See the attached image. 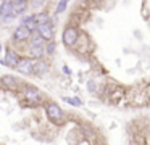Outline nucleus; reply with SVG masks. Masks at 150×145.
Returning a JSON list of instances; mask_svg holds the SVG:
<instances>
[{
	"label": "nucleus",
	"mask_w": 150,
	"mask_h": 145,
	"mask_svg": "<svg viewBox=\"0 0 150 145\" xmlns=\"http://www.w3.org/2000/svg\"><path fill=\"white\" fill-rule=\"evenodd\" d=\"M45 113H47V116H49L50 121L55 122V124H63L65 119H66L63 110L60 108L57 103H53V102H50V103H47V105H45Z\"/></svg>",
	"instance_id": "obj_1"
},
{
	"label": "nucleus",
	"mask_w": 150,
	"mask_h": 145,
	"mask_svg": "<svg viewBox=\"0 0 150 145\" xmlns=\"http://www.w3.org/2000/svg\"><path fill=\"white\" fill-rule=\"evenodd\" d=\"M79 31H78V28L76 26H66L65 29H63V34H62V40H63V44L66 45V47H74L76 44H78V40H79Z\"/></svg>",
	"instance_id": "obj_2"
},
{
	"label": "nucleus",
	"mask_w": 150,
	"mask_h": 145,
	"mask_svg": "<svg viewBox=\"0 0 150 145\" xmlns=\"http://www.w3.org/2000/svg\"><path fill=\"white\" fill-rule=\"evenodd\" d=\"M15 69L20 74L31 76V74H34V60H31V58H20V61H18Z\"/></svg>",
	"instance_id": "obj_3"
},
{
	"label": "nucleus",
	"mask_w": 150,
	"mask_h": 145,
	"mask_svg": "<svg viewBox=\"0 0 150 145\" xmlns=\"http://www.w3.org/2000/svg\"><path fill=\"white\" fill-rule=\"evenodd\" d=\"M24 98H26V102H29L31 105H37V103L42 102V93H40V90L37 89V87H26L23 92Z\"/></svg>",
	"instance_id": "obj_4"
},
{
	"label": "nucleus",
	"mask_w": 150,
	"mask_h": 145,
	"mask_svg": "<svg viewBox=\"0 0 150 145\" xmlns=\"http://www.w3.org/2000/svg\"><path fill=\"white\" fill-rule=\"evenodd\" d=\"M31 35H33V32H31L24 24H20V26H16V29L13 31V40L20 42V44L21 42H29Z\"/></svg>",
	"instance_id": "obj_5"
},
{
	"label": "nucleus",
	"mask_w": 150,
	"mask_h": 145,
	"mask_svg": "<svg viewBox=\"0 0 150 145\" xmlns=\"http://www.w3.org/2000/svg\"><path fill=\"white\" fill-rule=\"evenodd\" d=\"M37 32H39V34L42 35V37L45 39L47 42H49V40H53V23H52V19L37 26Z\"/></svg>",
	"instance_id": "obj_6"
},
{
	"label": "nucleus",
	"mask_w": 150,
	"mask_h": 145,
	"mask_svg": "<svg viewBox=\"0 0 150 145\" xmlns=\"http://www.w3.org/2000/svg\"><path fill=\"white\" fill-rule=\"evenodd\" d=\"M50 69V64L49 61H45L44 58H36L34 60V74L36 76H44V74H47Z\"/></svg>",
	"instance_id": "obj_7"
},
{
	"label": "nucleus",
	"mask_w": 150,
	"mask_h": 145,
	"mask_svg": "<svg viewBox=\"0 0 150 145\" xmlns=\"http://www.w3.org/2000/svg\"><path fill=\"white\" fill-rule=\"evenodd\" d=\"M5 66L8 68H16L18 61H20V57H18V53L15 50H11V48H8L7 52H5Z\"/></svg>",
	"instance_id": "obj_8"
},
{
	"label": "nucleus",
	"mask_w": 150,
	"mask_h": 145,
	"mask_svg": "<svg viewBox=\"0 0 150 145\" xmlns=\"http://www.w3.org/2000/svg\"><path fill=\"white\" fill-rule=\"evenodd\" d=\"M13 13V5H11L10 0H4L2 2V5H0V21H4L8 18V16Z\"/></svg>",
	"instance_id": "obj_9"
},
{
	"label": "nucleus",
	"mask_w": 150,
	"mask_h": 145,
	"mask_svg": "<svg viewBox=\"0 0 150 145\" xmlns=\"http://www.w3.org/2000/svg\"><path fill=\"white\" fill-rule=\"evenodd\" d=\"M2 84H4L8 90H18V87H20V81L13 76H4L2 77Z\"/></svg>",
	"instance_id": "obj_10"
},
{
	"label": "nucleus",
	"mask_w": 150,
	"mask_h": 145,
	"mask_svg": "<svg viewBox=\"0 0 150 145\" xmlns=\"http://www.w3.org/2000/svg\"><path fill=\"white\" fill-rule=\"evenodd\" d=\"M21 24H24L31 32L37 31V21H36V15H29V16H23L21 19Z\"/></svg>",
	"instance_id": "obj_11"
},
{
	"label": "nucleus",
	"mask_w": 150,
	"mask_h": 145,
	"mask_svg": "<svg viewBox=\"0 0 150 145\" xmlns=\"http://www.w3.org/2000/svg\"><path fill=\"white\" fill-rule=\"evenodd\" d=\"M29 53L33 58H44L45 45H29Z\"/></svg>",
	"instance_id": "obj_12"
},
{
	"label": "nucleus",
	"mask_w": 150,
	"mask_h": 145,
	"mask_svg": "<svg viewBox=\"0 0 150 145\" xmlns=\"http://www.w3.org/2000/svg\"><path fill=\"white\" fill-rule=\"evenodd\" d=\"M28 6H29V2H20V3H15L13 5V13H16L18 16L26 13Z\"/></svg>",
	"instance_id": "obj_13"
},
{
	"label": "nucleus",
	"mask_w": 150,
	"mask_h": 145,
	"mask_svg": "<svg viewBox=\"0 0 150 145\" xmlns=\"http://www.w3.org/2000/svg\"><path fill=\"white\" fill-rule=\"evenodd\" d=\"M55 50H57V44H55V40H49V42L45 44V55L52 57V55L55 53Z\"/></svg>",
	"instance_id": "obj_14"
},
{
	"label": "nucleus",
	"mask_w": 150,
	"mask_h": 145,
	"mask_svg": "<svg viewBox=\"0 0 150 145\" xmlns=\"http://www.w3.org/2000/svg\"><path fill=\"white\" fill-rule=\"evenodd\" d=\"M36 15V21H37V26L42 24V23H47L50 21V16L47 15V13H34Z\"/></svg>",
	"instance_id": "obj_15"
},
{
	"label": "nucleus",
	"mask_w": 150,
	"mask_h": 145,
	"mask_svg": "<svg viewBox=\"0 0 150 145\" xmlns=\"http://www.w3.org/2000/svg\"><path fill=\"white\" fill-rule=\"evenodd\" d=\"M66 6H68V0H60V2L57 3V10H55V13H57V15H62V13H65Z\"/></svg>",
	"instance_id": "obj_16"
},
{
	"label": "nucleus",
	"mask_w": 150,
	"mask_h": 145,
	"mask_svg": "<svg viewBox=\"0 0 150 145\" xmlns=\"http://www.w3.org/2000/svg\"><path fill=\"white\" fill-rule=\"evenodd\" d=\"M63 100H65V102H68L69 105H73V106H81L82 105V102H81V98H79V97H63Z\"/></svg>",
	"instance_id": "obj_17"
},
{
	"label": "nucleus",
	"mask_w": 150,
	"mask_h": 145,
	"mask_svg": "<svg viewBox=\"0 0 150 145\" xmlns=\"http://www.w3.org/2000/svg\"><path fill=\"white\" fill-rule=\"evenodd\" d=\"M87 89H89V92H95V90H97V84H95L94 81H89V82H87Z\"/></svg>",
	"instance_id": "obj_18"
},
{
	"label": "nucleus",
	"mask_w": 150,
	"mask_h": 145,
	"mask_svg": "<svg viewBox=\"0 0 150 145\" xmlns=\"http://www.w3.org/2000/svg\"><path fill=\"white\" fill-rule=\"evenodd\" d=\"M63 73H65V74H71V69H69L68 66H63Z\"/></svg>",
	"instance_id": "obj_19"
},
{
	"label": "nucleus",
	"mask_w": 150,
	"mask_h": 145,
	"mask_svg": "<svg viewBox=\"0 0 150 145\" xmlns=\"http://www.w3.org/2000/svg\"><path fill=\"white\" fill-rule=\"evenodd\" d=\"M0 52H2V45H0Z\"/></svg>",
	"instance_id": "obj_20"
},
{
	"label": "nucleus",
	"mask_w": 150,
	"mask_h": 145,
	"mask_svg": "<svg viewBox=\"0 0 150 145\" xmlns=\"http://www.w3.org/2000/svg\"><path fill=\"white\" fill-rule=\"evenodd\" d=\"M81 2H87V0H81Z\"/></svg>",
	"instance_id": "obj_21"
},
{
	"label": "nucleus",
	"mask_w": 150,
	"mask_h": 145,
	"mask_svg": "<svg viewBox=\"0 0 150 145\" xmlns=\"http://www.w3.org/2000/svg\"><path fill=\"white\" fill-rule=\"evenodd\" d=\"M68 2H69V0H68Z\"/></svg>",
	"instance_id": "obj_22"
}]
</instances>
